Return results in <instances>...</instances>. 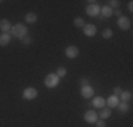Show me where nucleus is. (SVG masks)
Instances as JSON below:
<instances>
[{
	"label": "nucleus",
	"instance_id": "obj_5",
	"mask_svg": "<svg viewBox=\"0 0 133 127\" xmlns=\"http://www.w3.org/2000/svg\"><path fill=\"white\" fill-rule=\"evenodd\" d=\"M98 119H99V117H98V113L95 112V110H87L84 114V120L87 123H89V124H95Z\"/></svg>",
	"mask_w": 133,
	"mask_h": 127
},
{
	"label": "nucleus",
	"instance_id": "obj_21",
	"mask_svg": "<svg viewBox=\"0 0 133 127\" xmlns=\"http://www.w3.org/2000/svg\"><path fill=\"white\" fill-rule=\"evenodd\" d=\"M74 25H75V27H78V28L84 27V25H85V20H84L82 17H77V18L74 20Z\"/></svg>",
	"mask_w": 133,
	"mask_h": 127
},
{
	"label": "nucleus",
	"instance_id": "obj_9",
	"mask_svg": "<svg viewBox=\"0 0 133 127\" xmlns=\"http://www.w3.org/2000/svg\"><path fill=\"white\" fill-rule=\"evenodd\" d=\"M82 30H84V34L87 37H95L96 36V25L94 24H85L84 27H82Z\"/></svg>",
	"mask_w": 133,
	"mask_h": 127
},
{
	"label": "nucleus",
	"instance_id": "obj_11",
	"mask_svg": "<svg viewBox=\"0 0 133 127\" xmlns=\"http://www.w3.org/2000/svg\"><path fill=\"white\" fill-rule=\"evenodd\" d=\"M106 102L103 99L102 96H94L92 97V106L96 107V109H102V107H105Z\"/></svg>",
	"mask_w": 133,
	"mask_h": 127
},
{
	"label": "nucleus",
	"instance_id": "obj_16",
	"mask_svg": "<svg viewBox=\"0 0 133 127\" xmlns=\"http://www.w3.org/2000/svg\"><path fill=\"white\" fill-rule=\"evenodd\" d=\"M119 100L126 102V103H128L129 100H132V92L130 90H122V92H120V99Z\"/></svg>",
	"mask_w": 133,
	"mask_h": 127
},
{
	"label": "nucleus",
	"instance_id": "obj_27",
	"mask_svg": "<svg viewBox=\"0 0 133 127\" xmlns=\"http://www.w3.org/2000/svg\"><path fill=\"white\" fill-rule=\"evenodd\" d=\"M113 16H116V17H120V16H122V11H120L119 9H116V10H113Z\"/></svg>",
	"mask_w": 133,
	"mask_h": 127
},
{
	"label": "nucleus",
	"instance_id": "obj_6",
	"mask_svg": "<svg viewBox=\"0 0 133 127\" xmlns=\"http://www.w3.org/2000/svg\"><path fill=\"white\" fill-rule=\"evenodd\" d=\"M118 25H119V28L120 30H123V31H128L129 28H130V18L129 17H125V16H120V17H118Z\"/></svg>",
	"mask_w": 133,
	"mask_h": 127
},
{
	"label": "nucleus",
	"instance_id": "obj_29",
	"mask_svg": "<svg viewBox=\"0 0 133 127\" xmlns=\"http://www.w3.org/2000/svg\"><path fill=\"white\" fill-rule=\"evenodd\" d=\"M2 3H3V2H2V0H0V4H2Z\"/></svg>",
	"mask_w": 133,
	"mask_h": 127
},
{
	"label": "nucleus",
	"instance_id": "obj_13",
	"mask_svg": "<svg viewBox=\"0 0 133 127\" xmlns=\"http://www.w3.org/2000/svg\"><path fill=\"white\" fill-rule=\"evenodd\" d=\"M101 18H109L113 16V10L109 7V6H102L101 7Z\"/></svg>",
	"mask_w": 133,
	"mask_h": 127
},
{
	"label": "nucleus",
	"instance_id": "obj_1",
	"mask_svg": "<svg viewBox=\"0 0 133 127\" xmlns=\"http://www.w3.org/2000/svg\"><path fill=\"white\" fill-rule=\"evenodd\" d=\"M27 33H28V28L26 27V25H23V24H16L11 27V36L16 37V38H24V37H27Z\"/></svg>",
	"mask_w": 133,
	"mask_h": 127
},
{
	"label": "nucleus",
	"instance_id": "obj_10",
	"mask_svg": "<svg viewBox=\"0 0 133 127\" xmlns=\"http://www.w3.org/2000/svg\"><path fill=\"white\" fill-rule=\"evenodd\" d=\"M105 102H106L108 107H109V109L112 110V109H115V107L118 106L120 100H119V96H116V95H110V96L108 97V99H106Z\"/></svg>",
	"mask_w": 133,
	"mask_h": 127
},
{
	"label": "nucleus",
	"instance_id": "obj_2",
	"mask_svg": "<svg viewBox=\"0 0 133 127\" xmlns=\"http://www.w3.org/2000/svg\"><path fill=\"white\" fill-rule=\"evenodd\" d=\"M44 85L48 89H54L59 85V78L57 76V74H48L44 78Z\"/></svg>",
	"mask_w": 133,
	"mask_h": 127
},
{
	"label": "nucleus",
	"instance_id": "obj_22",
	"mask_svg": "<svg viewBox=\"0 0 133 127\" xmlns=\"http://www.w3.org/2000/svg\"><path fill=\"white\" fill-rule=\"evenodd\" d=\"M108 3H109L108 6H109V7L112 9V10H113V9H118L119 6H120V2H119V0H109Z\"/></svg>",
	"mask_w": 133,
	"mask_h": 127
},
{
	"label": "nucleus",
	"instance_id": "obj_28",
	"mask_svg": "<svg viewBox=\"0 0 133 127\" xmlns=\"http://www.w3.org/2000/svg\"><path fill=\"white\" fill-rule=\"evenodd\" d=\"M128 10L130 11V13L133 11V2H129V3H128Z\"/></svg>",
	"mask_w": 133,
	"mask_h": 127
},
{
	"label": "nucleus",
	"instance_id": "obj_26",
	"mask_svg": "<svg viewBox=\"0 0 133 127\" xmlns=\"http://www.w3.org/2000/svg\"><path fill=\"white\" fill-rule=\"evenodd\" d=\"M79 85H81V86H85V85H89V83H88V79H87V78H82V79H79Z\"/></svg>",
	"mask_w": 133,
	"mask_h": 127
},
{
	"label": "nucleus",
	"instance_id": "obj_14",
	"mask_svg": "<svg viewBox=\"0 0 133 127\" xmlns=\"http://www.w3.org/2000/svg\"><path fill=\"white\" fill-rule=\"evenodd\" d=\"M10 41H11V36L9 33H2V34H0V47L9 45Z\"/></svg>",
	"mask_w": 133,
	"mask_h": 127
},
{
	"label": "nucleus",
	"instance_id": "obj_19",
	"mask_svg": "<svg viewBox=\"0 0 133 127\" xmlns=\"http://www.w3.org/2000/svg\"><path fill=\"white\" fill-rule=\"evenodd\" d=\"M102 37L105 38V40H109V38L113 37V31L110 30V28H105V30L102 31Z\"/></svg>",
	"mask_w": 133,
	"mask_h": 127
},
{
	"label": "nucleus",
	"instance_id": "obj_23",
	"mask_svg": "<svg viewBox=\"0 0 133 127\" xmlns=\"http://www.w3.org/2000/svg\"><path fill=\"white\" fill-rule=\"evenodd\" d=\"M95 124H96V127H106V123H105V120H102V119H98Z\"/></svg>",
	"mask_w": 133,
	"mask_h": 127
},
{
	"label": "nucleus",
	"instance_id": "obj_17",
	"mask_svg": "<svg viewBox=\"0 0 133 127\" xmlns=\"http://www.w3.org/2000/svg\"><path fill=\"white\" fill-rule=\"evenodd\" d=\"M24 20H26L27 24H34L37 21V14L36 13H27L26 17H24Z\"/></svg>",
	"mask_w": 133,
	"mask_h": 127
},
{
	"label": "nucleus",
	"instance_id": "obj_3",
	"mask_svg": "<svg viewBox=\"0 0 133 127\" xmlns=\"http://www.w3.org/2000/svg\"><path fill=\"white\" fill-rule=\"evenodd\" d=\"M89 4L87 6V14L89 16V17H98L101 13V6L96 4V2H88Z\"/></svg>",
	"mask_w": 133,
	"mask_h": 127
},
{
	"label": "nucleus",
	"instance_id": "obj_18",
	"mask_svg": "<svg viewBox=\"0 0 133 127\" xmlns=\"http://www.w3.org/2000/svg\"><path fill=\"white\" fill-rule=\"evenodd\" d=\"M116 109H118L120 113H126L129 110V104L126 103V102H119V104L116 106Z\"/></svg>",
	"mask_w": 133,
	"mask_h": 127
},
{
	"label": "nucleus",
	"instance_id": "obj_20",
	"mask_svg": "<svg viewBox=\"0 0 133 127\" xmlns=\"http://www.w3.org/2000/svg\"><path fill=\"white\" fill-rule=\"evenodd\" d=\"M55 74H57V76H58L59 79H61V78H64V76H66V74H68V72H66V69L64 68V66H59V68L57 69Z\"/></svg>",
	"mask_w": 133,
	"mask_h": 127
},
{
	"label": "nucleus",
	"instance_id": "obj_7",
	"mask_svg": "<svg viewBox=\"0 0 133 127\" xmlns=\"http://www.w3.org/2000/svg\"><path fill=\"white\" fill-rule=\"evenodd\" d=\"M95 89L91 86V85H85V86H81V96L85 97V99H91L94 97Z\"/></svg>",
	"mask_w": 133,
	"mask_h": 127
},
{
	"label": "nucleus",
	"instance_id": "obj_15",
	"mask_svg": "<svg viewBox=\"0 0 133 127\" xmlns=\"http://www.w3.org/2000/svg\"><path fill=\"white\" fill-rule=\"evenodd\" d=\"M112 116V110L109 109V107H102V109H101V113L98 114V117H99V119H102V120H106V119H109V117Z\"/></svg>",
	"mask_w": 133,
	"mask_h": 127
},
{
	"label": "nucleus",
	"instance_id": "obj_8",
	"mask_svg": "<svg viewBox=\"0 0 133 127\" xmlns=\"http://www.w3.org/2000/svg\"><path fill=\"white\" fill-rule=\"evenodd\" d=\"M79 55V50L77 48L75 45H69L65 48V57L69 59H75Z\"/></svg>",
	"mask_w": 133,
	"mask_h": 127
},
{
	"label": "nucleus",
	"instance_id": "obj_12",
	"mask_svg": "<svg viewBox=\"0 0 133 127\" xmlns=\"http://www.w3.org/2000/svg\"><path fill=\"white\" fill-rule=\"evenodd\" d=\"M0 31L2 33H10L11 31V23L7 18H2L0 20Z\"/></svg>",
	"mask_w": 133,
	"mask_h": 127
},
{
	"label": "nucleus",
	"instance_id": "obj_24",
	"mask_svg": "<svg viewBox=\"0 0 133 127\" xmlns=\"http://www.w3.org/2000/svg\"><path fill=\"white\" fill-rule=\"evenodd\" d=\"M21 43H23L24 45H30V44H31V38L30 37H24V38H21Z\"/></svg>",
	"mask_w": 133,
	"mask_h": 127
},
{
	"label": "nucleus",
	"instance_id": "obj_25",
	"mask_svg": "<svg viewBox=\"0 0 133 127\" xmlns=\"http://www.w3.org/2000/svg\"><path fill=\"white\" fill-rule=\"evenodd\" d=\"M120 92H122V88H120V86L113 88V95H116V96H118V95H120Z\"/></svg>",
	"mask_w": 133,
	"mask_h": 127
},
{
	"label": "nucleus",
	"instance_id": "obj_4",
	"mask_svg": "<svg viewBox=\"0 0 133 127\" xmlns=\"http://www.w3.org/2000/svg\"><path fill=\"white\" fill-rule=\"evenodd\" d=\"M37 96H38V92L33 86H28L23 90V99H26V100H34Z\"/></svg>",
	"mask_w": 133,
	"mask_h": 127
}]
</instances>
